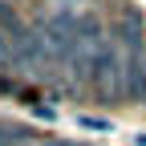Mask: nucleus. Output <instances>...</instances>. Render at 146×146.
<instances>
[{
    "label": "nucleus",
    "instance_id": "2",
    "mask_svg": "<svg viewBox=\"0 0 146 146\" xmlns=\"http://www.w3.org/2000/svg\"><path fill=\"white\" fill-rule=\"evenodd\" d=\"M89 85L98 89V98H126V57H122V49L114 45V36H110V45L102 49Z\"/></svg>",
    "mask_w": 146,
    "mask_h": 146
},
{
    "label": "nucleus",
    "instance_id": "4",
    "mask_svg": "<svg viewBox=\"0 0 146 146\" xmlns=\"http://www.w3.org/2000/svg\"><path fill=\"white\" fill-rule=\"evenodd\" d=\"M25 142H33V130H29V126L0 122V146H25Z\"/></svg>",
    "mask_w": 146,
    "mask_h": 146
},
{
    "label": "nucleus",
    "instance_id": "5",
    "mask_svg": "<svg viewBox=\"0 0 146 146\" xmlns=\"http://www.w3.org/2000/svg\"><path fill=\"white\" fill-rule=\"evenodd\" d=\"M77 126H81V130H102V134H110V130H114V122H110V118H77Z\"/></svg>",
    "mask_w": 146,
    "mask_h": 146
},
{
    "label": "nucleus",
    "instance_id": "3",
    "mask_svg": "<svg viewBox=\"0 0 146 146\" xmlns=\"http://www.w3.org/2000/svg\"><path fill=\"white\" fill-rule=\"evenodd\" d=\"M0 69H8V73L21 69V53H16V41L8 29H0Z\"/></svg>",
    "mask_w": 146,
    "mask_h": 146
},
{
    "label": "nucleus",
    "instance_id": "1",
    "mask_svg": "<svg viewBox=\"0 0 146 146\" xmlns=\"http://www.w3.org/2000/svg\"><path fill=\"white\" fill-rule=\"evenodd\" d=\"M77 25H81V16L77 12H69V8H57V12H49L45 16V45H49V57L53 61H73V49H77Z\"/></svg>",
    "mask_w": 146,
    "mask_h": 146
},
{
    "label": "nucleus",
    "instance_id": "6",
    "mask_svg": "<svg viewBox=\"0 0 146 146\" xmlns=\"http://www.w3.org/2000/svg\"><path fill=\"white\" fill-rule=\"evenodd\" d=\"M138 142H142V146H146V134H142V138H138Z\"/></svg>",
    "mask_w": 146,
    "mask_h": 146
}]
</instances>
